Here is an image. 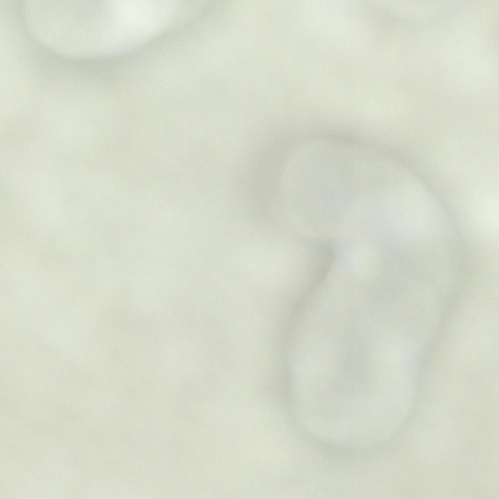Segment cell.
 <instances>
[{
	"instance_id": "obj_1",
	"label": "cell",
	"mask_w": 499,
	"mask_h": 499,
	"mask_svg": "<svg viewBox=\"0 0 499 499\" xmlns=\"http://www.w3.org/2000/svg\"><path fill=\"white\" fill-rule=\"evenodd\" d=\"M24 24L32 38L66 58L112 56L109 1L23 2Z\"/></svg>"
}]
</instances>
